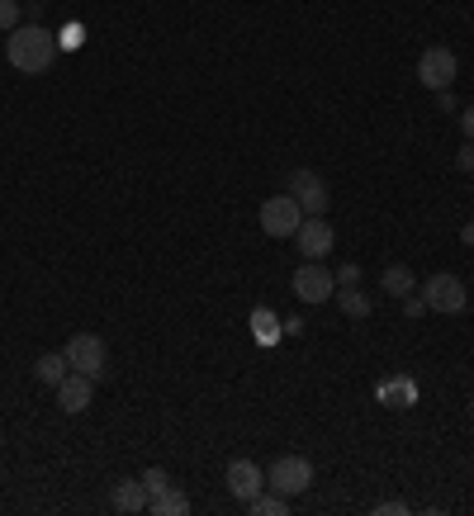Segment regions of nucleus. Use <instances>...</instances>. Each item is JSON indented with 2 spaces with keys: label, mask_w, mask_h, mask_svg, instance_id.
Returning a JSON list of instances; mask_svg holds the SVG:
<instances>
[{
  "label": "nucleus",
  "mask_w": 474,
  "mask_h": 516,
  "mask_svg": "<svg viewBox=\"0 0 474 516\" xmlns=\"http://www.w3.org/2000/svg\"><path fill=\"white\" fill-rule=\"evenodd\" d=\"M456 72H460V62L451 48H427V53L418 57V81L427 90H451Z\"/></svg>",
  "instance_id": "8"
},
{
  "label": "nucleus",
  "mask_w": 474,
  "mask_h": 516,
  "mask_svg": "<svg viewBox=\"0 0 474 516\" xmlns=\"http://www.w3.org/2000/svg\"><path fill=\"white\" fill-rule=\"evenodd\" d=\"M34 374L43 379V384H53V389H57V384H62V379L72 374V365H67V356H62V351H48V356H38Z\"/></svg>",
  "instance_id": "16"
},
{
  "label": "nucleus",
  "mask_w": 474,
  "mask_h": 516,
  "mask_svg": "<svg viewBox=\"0 0 474 516\" xmlns=\"http://www.w3.org/2000/svg\"><path fill=\"white\" fill-rule=\"evenodd\" d=\"M408 512V502H380V507H375V516H403Z\"/></svg>",
  "instance_id": "23"
},
{
  "label": "nucleus",
  "mask_w": 474,
  "mask_h": 516,
  "mask_svg": "<svg viewBox=\"0 0 474 516\" xmlns=\"http://www.w3.org/2000/svg\"><path fill=\"white\" fill-rule=\"evenodd\" d=\"M285 190H290V199L304 209V218H323V214H328L332 190H328V180L318 176V171H294V176L285 180Z\"/></svg>",
  "instance_id": "4"
},
{
  "label": "nucleus",
  "mask_w": 474,
  "mask_h": 516,
  "mask_svg": "<svg viewBox=\"0 0 474 516\" xmlns=\"http://www.w3.org/2000/svg\"><path fill=\"white\" fill-rule=\"evenodd\" d=\"M456 166H460V171H474V143H470V147H460V152H456Z\"/></svg>",
  "instance_id": "25"
},
{
  "label": "nucleus",
  "mask_w": 474,
  "mask_h": 516,
  "mask_svg": "<svg viewBox=\"0 0 474 516\" xmlns=\"http://www.w3.org/2000/svg\"><path fill=\"white\" fill-rule=\"evenodd\" d=\"M380 403H389V408H413V403H418V384H413L408 374H394V379L380 384Z\"/></svg>",
  "instance_id": "12"
},
{
  "label": "nucleus",
  "mask_w": 474,
  "mask_h": 516,
  "mask_svg": "<svg viewBox=\"0 0 474 516\" xmlns=\"http://www.w3.org/2000/svg\"><path fill=\"white\" fill-rule=\"evenodd\" d=\"M91 398H95V379H91V374L72 370L62 384H57V408L67 412V417H81V412L91 408Z\"/></svg>",
  "instance_id": "10"
},
{
  "label": "nucleus",
  "mask_w": 474,
  "mask_h": 516,
  "mask_svg": "<svg viewBox=\"0 0 474 516\" xmlns=\"http://www.w3.org/2000/svg\"><path fill=\"white\" fill-rule=\"evenodd\" d=\"M294 299L299 303H328L332 294H337V280H332L328 266H318V261H309V266L294 270Z\"/></svg>",
  "instance_id": "7"
},
{
  "label": "nucleus",
  "mask_w": 474,
  "mask_h": 516,
  "mask_svg": "<svg viewBox=\"0 0 474 516\" xmlns=\"http://www.w3.org/2000/svg\"><path fill=\"white\" fill-rule=\"evenodd\" d=\"M299 223H304V209H299L290 195H271L261 204V232L275 237V242H280V237H294Z\"/></svg>",
  "instance_id": "6"
},
{
  "label": "nucleus",
  "mask_w": 474,
  "mask_h": 516,
  "mask_svg": "<svg viewBox=\"0 0 474 516\" xmlns=\"http://www.w3.org/2000/svg\"><path fill=\"white\" fill-rule=\"evenodd\" d=\"M413 270L408 266H384V294H394V299H408L413 294Z\"/></svg>",
  "instance_id": "17"
},
{
  "label": "nucleus",
  "mask_w": 474,
  "mask_h": 516,
  "mask_svg": "<svg viewBox=\"0 0 474 516\" xmlns=\"http://www.w3.org/2000/svg\"><path fill=\"white\" fill-rule=\"evenodd\" d=\"M62 356H67V365H72V370L100 379V374H105V365H110V346H105V337H95V332H76V337L62 346Z\"/></svg>",
  "instance_id": "2"
},
{
  "label": "nucleus",
  "mask_w": 474,
  "mask_h": 516,
  "mask_svg": "<svg viewBox=\"0 0 474 516\" xmlns=\"http://www.w3.org/2000/svg\"><path fill=\"white\" fill-rule=\"evenodd\" d=\"M110 502H114V512H147V488H143V479H124L119 488L110 493Z\"/></svg>",
  "instance_id": "14"
},
{
  "label": "nucleus",
  "mask_w": 474,
  "mask_h": 516,
  "mask_svg": "<svg viewBox=\"0 0 474 516\" xmlns=\"http://www.w3.org/2000/svg\"><path fill=\"white\" fill-rule=\"evenodd\" d=\"M332 280H337V285H361V266H342Z\"/></svg>",
  "instance_id": "22"
},
{
  "label": "nucleus",
  "mask_w": 474,
  "mask_h": 516,
  "mask_svg": "<svg viewBox=\"0 0 474 516\" xmlns=\"http://www.w3.org/2000/svg\"><path fill=\"white\" fill-rule=\"evenodd\" d=\"M147 512H157V516H185V512H190V498H185L176 483H166V488H157V493L147 498Z\"/></svg>",
  "instance_id": "13"
},
{
  "label": "nucleus",
  "mask_w": 474,
  "mask_h": 516,
  "mask_svg": "<svg viewBox=\"0 0 474 516\" xmlns=\"http://www.w3.org/2000/svg\"><path fill=\"white\" fill-rule=\"evenodd\" d=\"M166 483H171V474H166V469H143V488H147V498H152L157 488H166Z\"/></svg>",
  "instance_id": "21"
},
{
  "label": "nucleus",
  "mask_w": 474,
  "mask_h": 516,
  "mask_svg": "<svg viewBox=\"0 0 474 516\" xmlns=\"http://www.w3.org/2000/svg\"><path fill=\"white\" fill-rule=\"evenodd\" d=\"M337 303H342V313H347V318H370V299H365L361 289L356 285H342V294H337Z\"/></svg>",
  "instance_id": "18"
},
{
  "label": "nucleus",
  "mask_w": 474,
  "mask_h": 516,
  "mask_svg": "<svg viewBox=\"0 0 474 516\" xmlns=\"http://www.w3.org/2000/svg\"><path fill=\"white\" fill-rule=\"evenodd\" d=\"M53 53H57L53 34L38 29V24H19V29H10V38H5V62L24 76L48 72V67H53Z\"/></svg>",
  "instance_id": "1"
},
{
  "label": "nucleus",
  "mask_w": 474,
  "mask_h": 516,
  "mask_svg": "<svg viewBox=\"0 0 474 516\" xmlns=\"http://www.w3.org/2000/svg\"><path fill=\"white\" fill-rule=\"evenodd\" d=\"M266 479L280 498H299V493H309L313 488V464L304 455H280V460L266 469Z\"/></svg>",
  "instance_id": "3"
},
{
  "label": "nucleus",
  "mask_w": 474,
  "mask_h": 516,
  "mask_svg": "<svg viewBox=\"0 0 474 516\" xmlns=\"http://www.w3.org/2000/svg\"><path fill=\"white\" fill-rule=\"evenodd\" d=\"M422 299H427V308H437V313H465V308H470V289H465V280H456L451 270H437V275L422 285Z\"/></svg>",
  "instance_id": "5"
},
{
  "label": "nucleus",
  "mask_w": 474,
  "mask_h": 516,
  "mask_svg": "<svg viewBox=\"0 0 474 516\" xmlns=\"http://www.w3.org/2000/svg\"><path fill=\"white\" fill-rule=\"evenodd\" d=\"M247 512H252V516H285V512H290V502H285V498H261V493H256V498L247 502Z\"/></svg>",
  "instance_id": "19"
},
{
  "label": "nucleus",
  "mask_w": 474,
  "mask_h": 516,
  "mask_svg": "<svg viewBox=\"0 0 474 516\" xmlns=\"http://www.w3.org/2000/svg\"><path fill=\"white\" fill-rule=\"evenodd\" d=\"M294 242L304 251V261H323L332 247H337V232H332L328 218H304L299 232H294Z\"/></svg>",
  "instance_id": "9"
},
{
  "label": "nucleus",
  "mask_w": 474,
  "mask_h": 516,
  "mask_svg": "<svg viewBox=\"0 0 474 516\" xmlns=\"http://www.w3.org/2000/svg\"><path fill=\"white\" fill-rule=\"evenodd\" d=\"M261 488H266V469H261V464H252V460L228 464V493H233L237 502H252Z\"/></svg>",
  "instance_id": "11"
},
{
  "label": "nucleus",
  "mask_w": 474,
  "mask_h": 516,
  "mask_svg": "<svg viewBox=\"0 0 474 516\" xmlns=\"http://www.w3.org/2000/svg\"><path fill=\"white\" fill-rule=\"evenodd\" d=\"M460 242H465V247H474V223H465V228H460Z\"/></svg>",
  "instance_id": "26"
},
{
  "label": "nucleus",
  "mask_w": 474,
  "mask_h": 516,
  "mask_svg": "<svg viewBox=\"0 0 474 516\" xmlns=\"http://www.w3.org/2000/svg\"><path fill=\"white\" fill-rule=\"evenodd\" d=\"M0 29H19V0H0Z\"/></svg>",
  "instance_id": "20"
},
{
  "label": "nucleus",
  "mask_w": 474,
  "mask_h": 516,
  "mask_svg": "<svg viewBox=\"0 0 474 516\" xmlns=\"http://www.w3.org/2000/svg\"><path fill=\"white\" fill-rule=\"evenodd\" d=\"M470 417H474V398H470Z\"/></svg>",
  "instance_id": "27"
},
{
  "label": "nucleus",
  "mask_w": 474,
  "mask_h": 516,
  "mask_svg": "<svg viewBox=\"0 0 474 516\" xmlns=\"http://www.w3.org/2000/svg\"><path fill=\"white\" fill-rule=\"evenodd\" d=\"M280 332H285V322L275 318L271 308H256V313H252V337L261 341V346H275V341H280Z\"/></svg>",
  "instance_id": "15"
},
{
  "label": "nucleus",
  "mask_w": 474,
  "mask_h": 516,
  "mask_svg": "<svg viewBox=\"0 0 474 516\" xmlns=\"http://www.w3.org/2000/svg\"><path fill=\"white\" fill-rule=\"evenodd\" d=\"M460 128H465V138L474 143V105H465L460 109Z\"/></svg>",
  "instance_id": "24"
}]
</instances>
